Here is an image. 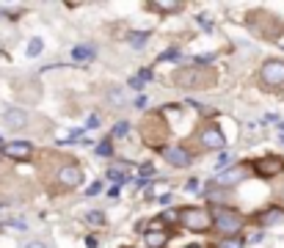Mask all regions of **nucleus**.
Here are the masks:
<instances>
[{
    "mask_svg": "<svg viewBox=\"0 0 284 248\" xmlns=\"http://www.w3.org/2000/svg\"><path fill=\"white\" fill-rule=\"evenodd\" d=\"M174 83L179 89H210L215 83V72L204 66H185V69L174 72Z\"/></svg>",
    "mask_w": 284,
    "mask_h": 248,
    "instance_id": "nucleus-1",
    "label": "nucleus"
},
{
    "mask_svg": "<svg viewBox=\"0 0 284 248\" xmlns=\"http://www.w3.org/2000/svg\"><path fill=\"white\" fill-rule=\"evenodd\" d=\"M179 221H182V226L191 229V232H207L210 226L215 224L213 215H210L204 207H182V210H179Z\"/></svg>",
    "mask_w": 284,
    "mask_h": 248,
    "instance_id": "nucleus-2",
    "label": "nucleus"
},
{
    "mask_svg": "<svg viewBox=\"0 0 284 248\" xmlns=\"http://www.w3.org/2000/svg\"><path fill=\"white\" fill-rule=\"evenodd\" d=\"M213 221H215V226H218V232H224L226 237H238V232L243 229V224H246V218H243L240 212L226 210V207H215Z\"/></svg>",
    "mask_w": 284,
    "mask_h": 248,
    "instance_id": "nucleus-3",
    "label": "nucleus"
},
{
    "mask_svg": "<svg viewBox=\"0 0 284 248\" xmlns=\"http://www.w3.org/2000/svg\"><path fill=\"white\" fill-rule=\"evenodd\" d=\"M260 80L265 89H284V61H279V58L265 61L260 69Z\"/></svg>",
    "mask_w": 284,
    "mask_h": 248,
    "instance_id": "nucleus-4",
    "label": "nucleus"
},
{
    "mask_svg": "<svg viewBox=\"0 0 284 248\" xmlns=\"http://www.w3.org/2000/svg\"><path fill=\"white\" fill-rule=\"evenodd\" d=\"M251 169H254L256 177L270 179V177H276V174L284 171V160L279 155H265V157H256L254 163H251Z\"/></svg>",
    "mask_w": 284,
    "mask_h": 248,
    "instance_id": "nucleus-5",
    "label": "nucleus"
},
{
    "mask_svg": "<svg viewBox=\"0 0 284 248\" xmlns=\"http://www.w3.org/2000/svg\"><path fill=\"white\" fill-rule=\"evenodd\" d=\"M262 19H265V22H260V19L251 14L248 22H251V28L260 33V36H265V39H276V36H279V33H281V22H279V19H276L273 14H265V11H262Z\"/></svg>",
    "mask_w": 284,
    "mask_h": 248,
    "instance_id": "nucleus-6",
    "label": "nucleus"
},
{
    "mask_svg": "<svg viewBox=\"0 0 284 248\" xmlns=\"http://www.w3.org/2000/svg\"><path fill=\"white\" fill-rule=\"evenodd\" d=\"M56 182L61 185V187H78L80 182H83V171L78 169V166H72V163H64L61 169L56 171Z\"/></svg>",
    "mask_w": 284,
    "mask_h": 248,
    "instance_id": "nucleus-7",
    "label": "nucleus"
},
{
    "mask_svg": "<svg viewBox=\"0 0 284 248\" xmlns=\"http://www.w3.org/2000/svg\"><path fill=\"white\" fill-rule=\"evenodd\" d=\"M201 144H204L207 149H224L226 138L218 127H201Z\"/></svg>",
    "mask_w": 284,
    "mask_h": 248,
    "instance_id": "nucleus-8",
    "label": "nucleus"
},
{
    "mask_svg": "<svg viewBox=\"0 0 284 248\" xmlns=\"http://www.w3.org/2000/svg\"><path fill=\"white\" fill-rule=\"evenodd\" d=\"M31 152H33V146L28 144V141H11V144L3 146V155L14 157V160H28Z\"/></svg>",
    "mask_w": 284,
    "mask_h": 248,
    "instance_id": "nucleus-9",
    "label": "nucleus"
},
{
    "mask_svg": "<svg viewBox=\"0 0 284 248\" xmlns=\"http://www.w3.org/2000/svg\"><path fill=\"white\" fill-rule=\"evenodd\" d=\"M3 124L11 127V130H22V127L28 124V113H25L22 108H9L3 113Z\"/></svg>",
    "mask_w": 284,
    "mask_h": 248,
    "instance_id": "nucleus-10",
    "label": "nucleus"
},
{
    "mask_svg": "<svg viewBox=\"0 0 284 248\" xmlns=\"http://www.w3.org/2000/svg\"><path fill=\"white\" fill-rule=\"evenodd\" d=\"M163 157H166V163L177 166V169H185V166L191 163V155H188L185 149H177V146H168V149H163Z\"/></svg>",
    "mask_w": 284,
    "mask_h": 248,
    "instance_id": "nucleus-11",
    "label": "nucleus"
},
{
    "mask_svg": "<svg viewBox=\"0 0 284 248\" xmlns=\"http://www.w3.org/2000/svg\"><path fill=\"white\" fill-rule=\"evenodd\" d=\"M246 177V166H235V169H229L226 174H221L218 177V185H224V187H229V185H235V182H240V179Z\"/></svg>",
    "mask_w": 284,
    "mask_h": 248,
    "instance_id": "nucleus-12",
    "label": "nucleus"
},
{
    "mask_svg": "<svg viewBox=\"0 0 284 248\" xmlns=\"http://www.w3.org/2000/svg\"><path fill=\"white\" fill-rule=\"evenodd\" d=\"M166 240H168V234L163 232V229H152V232H146V245L149 248H163L166 245Z\"/></svg>",
    "mask_w": 284,
    "mask_h": 248,
    "instance_id": "nucleus-13",
    "label": "nucleus"
},
{
    "mask_svg": "<svg viewBox=\"0 0 284 248\" xmlns=\"http://www.w3.org/2000/svg\"><path fill=\"white\" fill-rule=\"evenodd\" d=\"M72 58L75 61H89V58H94V47H86V44H80L72 50Z\"/></svg>",
    "mask_w": 284,
    "mask_h": 248,
    "instance_id": "nucleus-14",
    "label": "nucleus"
},
{
    "mask_svg": "<svg viewBox=\"0 0 284 248\" xmlns=\"http://www.w3.org/2000/svg\"><path fill=\"white\" fill-rule=\"evenodd\" d=\"M146 80H152V72L149 69H141L135 77H130V86H133V89H144Z\"/></svg>",
    "mask_w": 284,
    "mask_h": 248,
    "instance_id": "nucleus-15",
    "label": "nucleus"
},
{
    "mask_svg": "<svg viewBox=\"0 0 284 248\" xmlns=\"http://www.w3.org/2000/svg\"><path fill=\"white\" fill-rule=\"evenodd\" d=\"M149 9H154V11H182V3H171V0H160V3H152Z\"/></svg>",
    "mask_w": 284,
    "mask_h": 248,
    "instance_id": "nucleus-16",
    "label": "nucleus"
},
{
    "mask_svg": "<svg viewBox=\"0 0 284 248\" xmlns=\"http://www.w3.org/2000/svg\"><path fill=\"white\" fill-rule=\"evenodd\" d=\"M146 39H149V31H141V33H130V44L133 47H144Z\"/></svg>",
    "mask_w": 284,
    "mask_h": 248,
    "instance_id": "nucleus-17",
    "label": "nucleus"
},
{
    "mask_svg": "<svg viewBox=\"0 0 284 248\" xmlns=\"http://www.w3.org/2000/svg\"><path fill=\"white\" fill-rule=\"evenodd\" d=\"M243 243H246L243 237H224L221 240V248H243Z\"/></svg>",
    "mask_w": 284,
    "mask_h": 248,
    "instance_id": "nucleus-18",
    "label": "nucleus"
},
{
    "mask_svg": "<svg viewBox=\"0 0 284 248\" xmlns=\"http://www.w3.org/2000/svg\"><path fill=\"white\" fill-rule=\"evenodd\" d=\"M97 155H99V157H111V155H113V146H111V141H102V144L97 146Z\"/></svg>",
    "mask_w": 284,
    "mask_h": 248,
    "instance_id": "nucleus-19",
    "label": "nucleus"
},
{
    "mask_svg": "<svg viewBox=\"0 0 284 248\" xmlns=\"http://www.w3.org/2000/svg\"><path fill=\"white\" fill-rule=\"evenodd\" d=\"M42 39H31V44H28V56L33 58V56H39V52H42Z\"/></svg>",
    "mask_w": 284,
    "mask_h": 248,
    "instance_id": "nucleus-20",
    "label": "nucleus"
},
{
    "mask_svg": "<svg viewBox=\"0 0 284 248\" xmlns=\"http://www.w3.org/2000/svg\"><path fill=\"white\" fill-rule=\"evenodd\" d=\"M279 215H281V210H268V212H262V215H260V221H262V224H270V221H279Z\"/></svg>",
    "mask_w": 284,
    "mask_h": 248,
    "instance_id": "nucleus-21",
    "label": "nucleus"
},
{
    "mask_svg": "<svg viewBox=\"0 0 284 248\" xmlns=\"http://www.w3.org/2000/svg\"><path fill=\"white\" fill-rule=\"evenodd\" d=\"M127 132H130V124H127V122H119L116 127H113V135H116V138H124Z\"/></svg>",
    "mask_w": 284,
    "mask_h": 248,
    "instance_id": "nucleus-22",
    "label": "nucleus"
},
{
    "mask_svg": "<svg viewBox=\"0 0 284 248\" xmlns=\"http://www.w3.org/2000/svg\"><path fill=\"white\" fill-rule=\"evenodd\" d=\"M141 177H144V179H149L152 177V174H154V169H152V163H144V166H141Z\"/></svg>",
    "mask_w": 284,
    "mask_h": 248,
    "instance_id": "nucleus-23",
    "label": "nucleus"
},
{
    "mask_svg": "<svg viewBox=\"0 0 284 248\" xmlns=\"http://www.w3.org/2000/svg\"><path fill=\"white\" fill-rule=\"evenodd\" d=\"M89 221H91V224H105V215L94 210V212H89Z\"/></svg>",
    "mask_w": 284,
    "mask_h": 248,
    "instance_id": "nucleus-24",
    "label": "nucleus"
},
{
    "mask_svg": "<svg viewBox=\"0 0 284 248\" xmlns=\"http://www.w3.org/2000/svg\"><path fill=\"white\" fill-rule=\"evenodd\" d=\"M213 61V56H196L193 58V64H199V66H204V64H210Z\"/></svg>",
    "mask_w": 284,
    "mask_h": 248,
    "instance_id": "nucleus-25",
    "label": "nucleus"
},
{
    "mask_svg": "<svg viewBox=\"0 0 284 248\" xmlns=\"http://www.w3.org/2000/svg\"><path fill=\"white\" fill-rule=\"evenodd\" d=\"M199 25H201V28H204V31H213V22H210V19H207L204 14L199 17Z\"/></svg>",
    "mask_w": 284,
    "mask_h": 248,
    "instance_id": "nucleus-26",
    "label": "nucleus"
},
{
    "mask_svg": "<svg viewBox=\"0 0 284 248\" xmlns=\"http://www.w3.org/2000/svg\"><path fill=\"white\" fill-rule=\"evenodd\" d=\"M179 52L177 50H168V52H163V56H160V61H168V58H177Z\"/></svg>",
    "mask_w": 284,
    "mask_h": 248,
    "instance_id": "nucleus-27",
    "label": "nucleus"
},
{
    "mask_svg": "<svg viewBox=\"0 0 284 248\" xmlns=\"http://www.w3.org/2000/svg\"><path fill=\"white\" fill-rule=\"evenodd\" d=\"M99 190H102V185H99V182H94V185L89 187V196H97Z\"/></svg>",
    "mask_w": 284,
    "mask_h": 248,
    "instance_id": "nucleus-28",
    "label": "nucleus"
},
{
    "mask_svg": "<svg viewBox=\"0 0 284 248\" xmlns=\"http://www.w3.org/2000/svg\"><path fill=\"white\" fill-rule=\"evenodd\" d=\"M97 245H99L97 237H86V248H97Z\"/></svg>",
    "mask_w": 284,
    "mask_h": 248,
    "instance_id": "nucleus-29",
    "label": "nucleus"
},
{
    "mask_svg": "<svg viewBox=\"0 0 284 248\" xmlns=\"http://www.w3.org/2000/svg\"><path fill=\"white\" fill-rule=\"evenodd\" d=\"M97 124H99V119H97V116H91V119H89V130H94Z\"/></svg>",
    "mask_w": 284,
    "mask_h": 248,
    "instance_id": "nucleus-30",
    "label": "nucleus"
},
{
    "mask_svg": "<svg viewBox=\"0 0 284 248\" xmlns=\"http://www.w3.org/2000/svg\"><path fill=\"white\" fill-rule=\"evenodd\" d=\"M229 160H232V157H229V155H221V157H218V166H226V163H229Z\"/></svg>",
    "mask_w": 284,
    "mask_h": 248,
    "instance_id": "nucleus-31",
    "label": "nucleus"
},
{
    "mask_svg": "<svg viewBox=\"0 0 284 248\" xmlns=\"http://www.w3.org/2000/svg\"><path fill=\"white\" fill-rule=\"evenodd\" d=\"M25 248H47V245H44V243H28Z\"/></svg>",
    "mask_w": 284,
    "mask_h": 248,
    "instance_id": "nucleus-32",
    "label": "nucleus"
},
{
    "mask_svg": "<svg viewBox=\"0 0 284 248\" xmlns=\"http://www.w3.org/2000/svg\"><path fill=\"white\" fill-rule=\"evenodd\" d=\"M191 248H199V245H191Z\"/></svg>",
    "mask_w": 284,
    "mask_h": 248,
    "instance_id": "nucleus-33",
    "label": "nucleus"
}]
</instances>
